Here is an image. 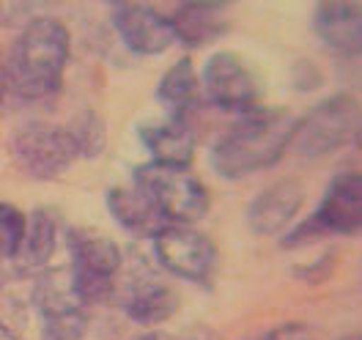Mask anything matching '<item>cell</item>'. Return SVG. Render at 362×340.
Masks as SVG:
<instances>
[{"label": "cell", "instance_id": "cell-17", "mask_svg": "<svg viewBox=\"0 0 362 340\" xmlns=\"http://www.w3.org/2000/svg\"><path fill=\"white\" fill-rule=\"evenodd\" d=\"M55 239H58V220L49 209H33L25 217V233L20 250L14 255V264L23 274L45 272L49 266V258L55 252Z\"/></svg>", "mask_w": 362, "mask_h": 340}, {"label": "cell", "instance_id": "cell-3", "mask_svg": "<svg viewBox=\"0 0 362 340\" xmlns=\"http://www.w3.org/2000/svg\"><path fill=\"white\" fill-rule=\"evenodd\" d=\"M132 184L154 204L165 225H192L209 211V192L189 168L146 162Z\"/></svg>", "mask_w": 362, "mask_h": 340}, {"label": "cell", "instance_id": "cell-21", "mask_svg": "<svg viewBox=\"0 0 362 340\" xmlns=\"http://www.w3.org/2000/svg\"><path fill=\"white\" fill-rule=\"evenodd\" d=\"M25 233V214L11 204L0 201V261H14Z\"/></svg>", "mask_w": 362, "mask_h": 340}, {"label": "cell", "instance_id": "cell-11", "mask_svg": "<svg viewBox=\"0 0 362 340\" xmlns=\"http://www.w3.org/2000/svg\"><path fill=\"white\" fill-rule=\"evenodd\" d=\"M113 299H118L121 310L140 327H157L165 324L176 313L179 296L170 286H165L148 266H135L124 277V283H115Z\"/></svg>", "mask_w": 362, "mask_h": 340}, {"label": "cell", "instance_id": "cell-2", "mask_svg": "<svg viewBox=\"0 0 362 340\" xmlns=\"http://www.w3.org/2000/svg\"><path fill=\"white\" fill-rule=\"evenodd\" d=\"M71 39L66 25L55 17H36L23 28L6 61V86L28 102H39L64 86Z\"/></svg>", "mask_w": 362, "mask_h": 340}, {"label": "cell", "instance_id": "cell-9", "mask_svg": "<svg viewBox=\"0 0 362 340\" xmlns=\"http://www.w3.org/2000/svg\"><path fill=\"white\" fill-rule=\"evenodd\" d=\"M151 242L162 269L198 286L211 283L217 269V250L206 233L192 225H168Z\"/></svg>", "mask_w": 362, "mask_h": 340}, {"label": "cell", "instance_id": "cell-10", "mask_svg": "<svg viewBox=\"0 0 362 340\" xmlns=\"http://www.w3.org/2000/svg\"><path fill=\"white\" fill-rule=\"evenodd\" d=\"M198 77H201L204 99L217 105L220 110L247 113L252 107H258V80L236 52L220 49L209 55Z\"/></svg>", "mask_w": 362, "mask_h": 340}, {"label": "cell", "instance_id": "cell-18", "mask_svg": "<svg viewBox=\"0 0 362 340\" xmlns=\"http://www.w3.org/2000/svg\"><path fill=\"white\" fill-rule=\"evenodd\" d=\"M173 36L184 47H206L228 30L226 8L217 3H187L170 17Z\"/></svg>", "mask_w": 362, "mask_h": 340}, {"label": "cell", "instance_id": "cell-8", "mask_svg": "<svg viewBox=\"0 0 362 340\" xmlns=\"http://www.w3.org/2000/svg\"><path fill=\"white\" fill-rule=\"evenodd\" d=\"M42 340H83L88 332V307L77 296L69 269H45L33 286Z\"/></svg>", "mask_w": 362, "mask_h": 340}, {"label": "cell", "instance_id": "cell-12", "mask_svg": "<svg viewBox=\"0 0 362 340\" xmlns=\"http://www.w3.org/2000/svg\"><path fill=\"white\" fill-rule=\"evenodd\" d=\"M113 28L121 42L137 55H159L176 42L170 17L143 3H121L113 11Z\"/></svg>", "mask_w": 362, "mask_h": 340}, {"label": "cell", "instance_id": "cell-26", "mask_svg": "<svg viewBox=\"0 0 362 340\" xmlns=\"http://www.w3.org/2000/svg\"><path fill=\"white\" fill-rule=\"evenodd\" d=\"M343 340H360V335H349V338H343Z\"/></svg>", "mask_w": 362, "mask_h": 340}, {"label": "cell", "instance_id": "cell-1", "mask_svg": "<svg viewBox=\"0 0 362 340\" xmlns=\"http://www.w3.org/2000/svg\"><path fill=\"white\" fill-rule=\"evenodd\" d=\"M294 115L286 107H252L228 129L211 148V168L228 182H239L250 173L267 170L286 154Z\"/></svg>", "mask_w": 362, "mask_h": 340}, {"label": "cell", "instance_id": "cell-15", "mask_svg": "<svg viewBox=\"0 0 362 340\" xmlns=\"http://www.w3.org/2000/svg\"><path fill=\"white\" fill-rule=\"evenodd\" d=\"M140 140L148 148L151 162L187 168L195 154V132L184 115H168L162 121H151L140 127Z\"/></svg>", "mask_w": 362, "mask_h": 340}, {"label": "cell", "instance_id": "cell-6", "mask_svg": "<svg viewBox=\"0 0 362 340\" xmlns=\"http://www.w3.org/2000/svg\"><path fill=\"white\" fill-rule=\"evenodd\" d=\"M360 217H362V176L354 170H346L335 176L318 209L286 236L283 247H302L318 242L321 236H349L354 230H360Z\"/></svg>", "mask_w": 362, "mask_h": 340}, {"label": "cell", "instance_id": "cell-4", "mask_svg": "<svg viewBox=\"0 0 362 340\" xmlns=\"http://www.w3.org/2000/svg\"><path fill=\"white\" fill-rule=\"evenodd\" d=\"M69 255H71L69 277L83 305L90 307V305L110 302L121 274V264H124L121 250L113 239L90 228H71Z\"/></svg>", "mask_w": 362, "mask_h": 340}, {"label": "cell", "instance_id": "cell-13", "mask_svg": "<svg viewBox=\"0 0 362 340\" xmlns=\"http://www.w3.org/2000/svg\"><path fill=\"white\" fill-rule=\"evenodd\" d=\"M362 11L357 3H343V0H327L318 3L313 11V30L327 45V49L354 58L360 55L362 45Z\"/></svg>", "mask_w": 362, "mask_h": 340}, {"label": "cell", "instance_id": "cell-20", "mask_svg": "<svg viewBox=\"0 0 362 340\" xmlns=\"http://www.w3.org/2000/svg\"><path fill=\"white\" fill-rule=\"evenodd\" d=\"M69 129L80 148V157H99V151L105 148V124L99 115L93 110H86L69 124Z\"/></svg>", "mask_w": 362, "mask_h": 340}, {"label": "cell", "instance_id": "cell-19", "mask_svg": "<svg viewBox=\"0 0 362 340\" xmlns=\"http://www.w3.org/2000/svg\"><path fill=\"white\" fill-rule=\"evenodd\" d=\"M157 99L170 110V115H187L201 107L204 91H201V77L195 71V64L189 58H181L159 77Z\"/></svg>", "mask_w": 362, "mask_h": 340}, {"label": "cell", "instance_id": "cell-24", "mask_svg": "<svg viewBox=\"0 0 362 340\" xmlns=\"http://www.w3.org/2000/svg\"><path fill=\"white\" fill-rule=\"evenodd\" d=\"M129 340H173V338L159 335V332H146V335H135V338H129Z\"/></svg>", "mask_w": 362, "mask_h": 340}, {"label": "cell", "instance_id": "cell-16", "mask_svg": "<svg viewBox=\"0 0 362 340\" xmlns=\"http://www.w3.org/2000/svg\"><path fill=\"white\" fill-rule=\"evenodd\" d=\"M107 211L113 214L118 225L137 239H154L162 228H168L165 220L159 217V211L154 209V204L137 189L135 184L110 189L107 192Z\"/></svg>", "mask_w": 362, "mask_h": 340}, {"label": "cell", "instance_id": "cell-7", "mask_svg": "<svg viewBox=\"0 0 362 340\" xmlns=\"http://www.w3.org/2000/svg\"><path fill=\"white\" fill-rule=\"evenodd\" d=\"M11 151H14V162L20 165V170L39 182L61 176L80 157V148L74 143L69 124L58 127V124L39 121V118L17 127V132L11 137Z\"/></svg>", "mask_w": 362, "mask_h": 340}, {"label": "cell", "instance_id": "cell-14", "mask_svg": "<svg viewBox=\"0 0 362 340\" xmlns=\"http://www.w3.org/2000/svg\"><path fill=\"white\" fill-rule=\"evenodd\" d=\"M305 201V189L296 182H277L261 189L247 206V225L258 236H274L291 225L299 206Z\"/></svg>", "mask_w": 362, "mask_h": 340}, {"label": "cell", "instance_id": "cell-5", "mask_svg": "<svg viewBox=\"0 0 362 340\" xmlns=\"http://www.w3.org/2000/svg\"><path fill=\"white\" fill-rule=\"evenodd\" d=\"M354 137H360V105L351 96L338 93L296 118L288 146L299 157L316 159L332 154Z\"/></svg>", "mask_w": 362, "mask_h": 340}, {"label": "cell", "instance_id": "cell-25", "mask_svg": "<svg viewBox=\"0 0 362 340\" xmlns=\"http://www.w3.org/2000/svg\"><path fill=\"white\" fill-rule=\"evenodd\" d=\"M0 340H17V338H14V335H11L6 327H0Z\"/></svg>", "mask_w": 362, "mask_h": 340}, {"label": "cell", "instance_id": "cell-23", "mask_svg": "<svg viewBox=\"0 0 362 340\" xmlns=\"http://www.w3.org/2000/svg\"><path fill=\"white\" fill-rule=\"evenodd\" d=\"M6 69H3V64H0V110H3V102H6Z\"/></svg>", "mask_w": 362, "mask_h": 340}, {"label": "cell", "instance_id": "cell-22", "mask_svg": "<svg viewBox=\"0 0 362 340\" xmlns=\"http://www.w3.org/2000/svg\"><path fill=\"white\" fill-rule=\"evenodd\" d=\"M258 340H310V335L302 324H283V327L267 329Z\"/></svg>", "mask_w": 362, "mask_h": 340}]
</instances>
